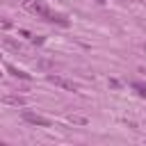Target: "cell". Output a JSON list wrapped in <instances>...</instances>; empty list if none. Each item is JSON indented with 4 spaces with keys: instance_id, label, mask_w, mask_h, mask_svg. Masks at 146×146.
Wrapping results in <instances>:
<instances>
[{
    "instance_id": "cell-1",
    "label": "cell",
    "mask_w": 146,
    "mask_h": 146,
    "mask_svg": "<svg viewBox=\"0 0 146 146\" xmlns=\"http://www.w3.org/2000/svg\"><path fill=\"white\" fill-rule=\"evenodd\" d=\"M23 121H27V123H32V125H41V128H50V119H46V116H41V114H34V112H23Z\"/></svg>"
},
{
    "instance_id": "cell-4",
    "label": "cell",
    "mask_w": 146,
    "mask_h": 146,
    "mask_svg": "<svg viewBox=\"0 0 146 146\" xmlns=\"http://www.w3.org/2000/svg\"><path fill=\"white\" fill-rule=\"evenodd\" d=\"M50 23H57V25H62V27H66L68 25V21L62 16V14H50V18H48Z\"/></svg>"
},
{
    "instance_id": "cell-5",
    "label": "cell",
    "mask_w": 146,
    "mask_h": 146,
    "mask_svg": "<svg viewBox=\"0 0 146 146\" xmlns=\"http://www.w3.org/2000/svg\"><path fill=\"white\" fill-rule=\"evenodd\" d=\"M5 103H9V105H23L25 98L23 96H5Z\"/></svg>"
},
{
    "instance_id": "cell-2",
    "label": "cell",
    "mask_w": 146,
    "mask_h": 146,
    "mask_svg": "<svg viewBox=\"0 0 146 146\" xmlns=\"http://www.w3.org/2000/svg\"><path fill=\"white\" fill-rule=\"evenodd\" d=\"M25 7H27V9H32L34 14L43 16L46 21H48V18H50V14H52V11H50V9H48L43 2H39V0H25Z\"/></svg>"
},
{
    "instance_id": "cell-7",
    "label": "cell",
    "mask_w": 146,
    "mask_h": 146,
    "mask_svg": "<svg viewBox=\"0 0 146 146\" xmlns=\"http://www.w3.org/2000/svg\"><path fill=\"white\" fill-rule=\"evenodd\" d=\"M132 89H135L141 98H146V84H141V82H132Z\"/></svg>"
},
{
    "instance_id": "cell-3",
    "label": "cell",
    "mask_w": 146,
    "mask_h": 146,
    "mask_svg": "<svg viewBox=\"0 0 146 146\" xmlns=\"http://www.w3.org/2000/svg\"><path fill=\"white\" fill-rule=\"evenodd\" d=\"M48 80H50L52 84H57V87L66 89V91H75V84H73V82H68V80H64V78H59V75H48Z\"/></svg>"
},
{
    "instance_id": "cell-6",
    "label": "cell",
    "mask_w": 146,
    "mask_h": 146,
    "mask_svg": "<svg viewBox=\"0 0 146 146\" xmlns=\"http://www.w3.org/2000/svg\"><path fill=\"white\" fill-rule=\"evenodd\" d=\"M9 68V73L11 75H16V78H23V80H30V75L25 73V71H18V68H14V66H7Z\"/></svg>"
}]
</instances>
